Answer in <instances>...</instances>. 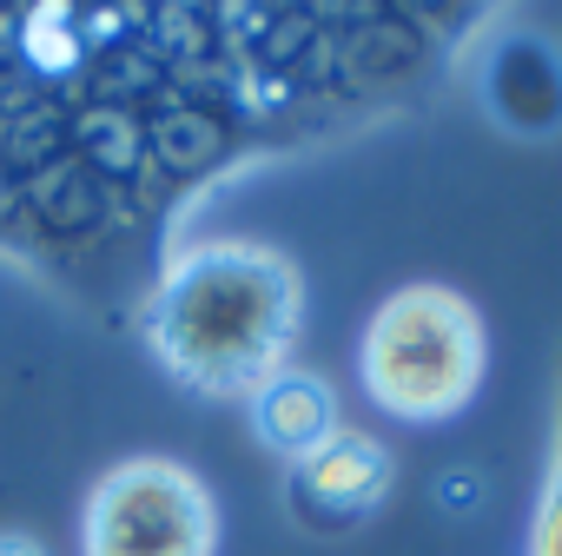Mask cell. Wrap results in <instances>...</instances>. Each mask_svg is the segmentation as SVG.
I'll use <instances>...</instances> for the list:
<instances>
[{"label": "cell", "mask_w": 562, "mask_h": 556, "mask_svg": "<svg viewBox=\"0 0 562 556\" xmlns=\"http://www.w3.org/2000/svg\"><path fill=\"white\" fill-rule=\"evenodd\" d=\"M364 378H371V398H384L404 418H430V411L463 404V391L476 378L470 312L457 299L430 292V332H417V299H397L384 312V325H371Z\"/></svg>", "instance_id": "1"}, {"label": "cell", "mask_w": 562, "mask_h": 556, "mask_svg": "<svg viewBox=\"0 0 562 556\" xmlns=\"http://www.w3.org/2000/svg\"><path fill=\"white\" fill-rule=\"evenodd\" d=\"M93 556H205L212 549V503L172 464H133L100 483L87 516Z\"/></svg>", "instance_id": "2"}, {"label": "cell", "mask_w": 562, "mask_h": 556, "mask_svg": "<svg viewBox=\"0 0 562 556\" xmlns=\"http://www.w3.org/2000/svg\"><path fill=\"white\" fill-rule=\"evenodd\" d=\"M384 483H391V457H384L378 444H364V437L331 444V451L312 457V470H305V497L325 503V523L364 516V510L384 497Z\"/></svg>", "instance_id": "3"}, {"label": "cell", "mask_w": 562, "mask_h": 556, "mask_svg": "<svg viewBox=\"0 0 562 556\" xmlns=\"http://www.w3.org/2000/svg\"><path fill=\"white\" fill-rule=\"evenodd\" d=\"M258 431H265V444H278V451L312 457V451L325 444V431H331V398H325V385H312V378H278V385H265V391H258Z\"/></svg>", "instance_id": "4"}, {"label": "cell", "mask_w": 562, "mask_h": 556, "mask_svg": "<svg viewBox=\"0 0 562 556\" xmlns=\"http://www.w3.org/2000/svg\"><path fill=\"white\" fill-rule=\"evenodd\" d=\"M0 556H47L34 536H21V530H0Z\"/></svg>", "instance_id": "5"}]
</instances>
